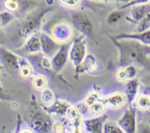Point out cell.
I'll list each match as a JSON object with an SVG mask.
<instances>
[{
  "label": "cell",
  "instance_id": "obj_25",
  "mask_svg": "<svg viewBox=\"0 0 150 133\" xmlns=\"http://www.w3.org/2000/svg\"><path fill=\"white\" fill-rule=\"evenodd\" d=\"M150 26V14L147 15L146 16H145L143 19L140 20V23H139V26L137 27V32H144L145 30L148 29Z\"/></svg>",
  "mask_w": 150,
  "mask_h": 133
},
{
  "label": "cell",
  "instance_id": "obj_21",
  "mask_svg": "<svg viewBox=\"0 0 150 133\" xmlns=\"http://www.w3.org/2000/svg\"><path fill=\"white\" fill-rule=\"evenodd\" d=\"M103 132L107 133H122L124 131L119 124L114 122H107L103 124Z\"/></svg>",
  "mask_w": 150,
  "mask_h": 133
},
{
  "label": "cell",
  "instance_id": "obj_26",
  "mask_svg": "<svg viewBox=\"0 0 150 133\" xmlns=\"http://www.w3.org/2000/svg\"><path fill=\"white\" fill-rule=\"evenodd\" d=\"M81 1L82 0H59V2L63 7L67 8H76L80 5Z\"/></svg>",
  "mask_w": 150,
  "mask_h": 133
},
{
  "label": "cell",
  "instance_id": "obj_32",
  "mask_svg": "<svg viewBox=\"0 0 150 133\" xmlns=\"http://www.w3.org/2000/svg\"><path fill=\"white\" fill-rule=\"evenodd\" d=\"M126 70H127V73H128L129 79L133 78L135 76V75H136V69H135L133 66L129 65L126 67Z\"/></svg>",
  "mask_w": 150,
  "mask_h": 133
},
{
  "label": "cell",
  "instance_id": "obj_27",
  "mask_svg": "<svg viewBox=\"0 0 150 133\" xmlns=\"http://www.w3.org/2000/svg\"><path fill=\"white\" fill-rule=\"evenodd\" d=\"M41 99L45 103H50L54 99V93L49 89H44L41 94Z\"/></svg>",
  "mask_w": 150,
  "mask_h": 133
},
{
  "label": "cell",
  "instance_id": "obj_3",
  "mask_svg": "<svg viewBox=\"0 0 150 133\" xmlns=\"http://www.w3.org/2000/svg\"><path fill=\"white\" fill-rule=\"evenodd\" d=\"M20 60L16 54L0 45V63L7 71L12 73L18 72Z\"/></svg>",
  "mask_w": 150,
  "mask_h": 133
},
{
  "label": "cell",
  "instance_id": "obj_35",
  "mask_svg": "<svg viewBox=\"0 0 150 133\" xmlns=\"http://www.w3.org/2000/svg\"><path fill=\"white\" fill-rule=\"evenodd\" d=\"M95 1H124V2H127L130 0H95Z\"/></svg>",
  "mask_w": 150,
  "mask_h": 133
},
{
  "label": "cell",
  "instance_id": "obj_2",
  "mask_svg": "<svg viewBox=\"0 0 150 133\" xmlns=\"http://www.w3.org/2000/svg\"><path fill=\"white\" fill-rule=\"evenodd\" d=\"M69 56L75 66L82 64L86 57V44L83 37L81 36L73 41L69 49Z\"/></svg>",
  "mask_w": 150,
  "mask_h": 133
},
{
  "label": "cell",
  "instance_id": "obj_17",
  "mask_svg": "<svg viewBox=\"0 0 150 133\" xmlns=\"http://www.w3.org/2000/svg\"><path fill=\"white\" fill-rule=\"evenodd\" d=\"M24 59L20 60V67H19L18 73L23 78H28L31 76L32 73V68Z\"/></svg>",
  "mask_w": 150,
  "mask_h": 133
},
{
  "label": "cell",
  "instance_id": "obj_18",
  "mask_svg": "<svg viewBox=\"0 0 150 133\" xmlns=\"http://www.w3.org/2000/svg\"><path fill=\"white\" fill-rule=\"evenodd\" d=\"M100 99V92L94 89L86 95L84 99V103L86 106L89 107L91 105L99 100Z\"/></svg>",
  "mask_w": 150,
  "mask_h": 133
},
{
  "label": "cell",
  "instance_id": "obj_13",
  "mask_svg": "<svg viewBox=\"0 0 150 133\" xmlns=\"http://www.w3.org/2000/svg\"><path fill=\"white\" fill-rule=\"evenodd\" d=\"M103 123L99 118L88 119L83 122L86 131L90 132H101L103 130Z\"/></svg>",
  "mask_w": 150,
  "mask_h": 133
},
{
  "label": "cell",
  "instance_id": "obj_11",
  "mask_svg": "<svg viewBox=\"0 0 150 133\" xmlns=\"http://www.w3.org/2000/svg\"><path fill=\"white\" fill-rule=\"evenodd\" d=\"M32 127L38 132H47L52 125L43 114L38 113L35 115L32 120Z\"/></svg>",
  "mask_w": 150,
  "mask_h": 133
},
{
  "label": "cell",
  "instance_id": "obj_30",
  "mask_svg": "<svg viewBox=\"0 0 150 133\" xmlns=\"http://www.w3.org/2000/svg\"><path fill=\"white\" fill-rule=\"evenodd\" d=\"M122 13L120 11H115L113 12L111 15L108 17V20H109L110 23H113V22L118 21L120 19H121V18L122 17Z\"/></svg>",
  "mask_w": 150,
  "mask_h": 133
},
{
  "label": "cell",
  "instance_id": "obj_6",
  "mask_svg": "<svg viewBox=\"0 0 150 133\" xmlns=\"http://www.w3.org/2000/svg\"><path fill=\"white\" fill-rule=\"evenodd\" d=\"M73 22L76 29L83 34L89 36L92 32V25L87 17L82 13H75L73 15Z\"/></svg>",
  "mask_w": 150,
  "mask_h": 133
},
{
  "label": "cell",
  "instance_id": "obj_9",
  "mask_svg": "<svg viewBox=\"0 0 150 133\" xmlns=\"http://www.w3.org/2000/svg\"><path fill=\"white\" fill-rule=\"evenodd\" d=\"M42 44V50L46 55L53 56L56 53V51H58L59 45L57 41L52 39V37H50L46 34H41L40 36Z\"/></svg>",
  "mask_w": 150,
  "mask_h": 133
},
{
  "label": "cell",
  "instance_id": "obj_1",
  "mask_svg": "<svg viewBox=\"0 0 150 133\" xmlns=\"http://www.w3.org/2000/svg\"><path fill=\"white\" fill-rule=\"evenodd\" d=\"M49 10L50 8L42 9V10L36 11L35 13H32L30 15L28 16L23 20L18 31V36L23 39L29 38L40 26V21L44 15Z\"/></svg>",
  "mask_w": 150,
  "mask_h": 133
},
{
  "label": "cell",
  "instance_id": "obj_24",
  "mask_svg": "<svg viewBox=\"0 0 150 133\" xmlns=\"http://www.w3.org/2000/svg\"><path fill=\"white\" fill-rule=\"evenodd\" d=\"M65 115L67 118L71 121H73V120L76 119L79 116H81L79 108L76 106H70V105L66 110Z\"/></svg>",
  "mask_w": 150,
  "mask_h": 133
},
{
  "label": "cell",
  "instance_id": "obj_28",
  "mask_svg": "<svg viewBox=\"0 0 150 133\" xmlns=\"http://www.w3.org/2000/svg\"><path fill=\"white\" fill-rule=\"evenodd\" d=\"M117 78L120 81H125L127 79H129V75L128 73H127V70L126 68H120L117 70Z\"/></svg>",
  "mask_w": 150,
  "mask_h": 133
},
{
  "label": "cell",
  "instance_id": "obj_10",
  "mask_svg": "<svg viewBox=\"0 0 150 133\" xmlns=\"http://www.w3.org/2000/svg\"><path fill=\"white\" fill-rule=\"evenodd\" d=\"M23 49L30 54H35L42 50V44L40 37L37 35H31L27 38V41L23 45Z\"/></svg>",
  "mask_w": 150,
  "mask_h": 133
},
{
  "label": "cell",
  "instance_id": "obj_37",
  "mask_svg": "<svg viewBox=\"0 0 150 133\" xmlns=\"http://www.w3.org/2000/svg\"><path fill=\"white\" fill-rule=\"evenodd\" d=\"M149 98H150V96H149Z\"/></svg>",
  "mask_w": 150,
  "mask_h": 133
},
{
  "label": "cell",
  "instance_id": "obj_33",
  "mask_svg": "<svg viewBox=\"0 0 150 133\" xmlns=\"http://www.w3.org/2000/svg\"><path fill=\"white\" fill-rule=\"evenodd\" d=\"M10 99L9 94H6L5 92L4 91L2 88H1V86H0V99H5V100H7V99Z\"/></svg>",
  "mask_w": 150,
  "mask_h": 133
},
{
  "label": "cell",
  "instance_id": "obj_34",
  "mask_svg": "<svg viewBox=\"0 0 150 133\" xmlns=\"http://www.w3.org/2000/svg\"><path fill=\"white\" fill-rule=\"evenodd\" d=\"M4 41H5V36L1 32H0V45L4 44Z\"/></svg>",
  "mask_w": 150,
  "mask_h": 133
},
{
  "label": "cell",
  "instance_id": "obj_4",
  "mask_svg": "<svg viewBox=\"0 0 150 133\" xmlns=\"http://www.w3.org/2000/svg\"><path fill=\"white\" fill-rule=\"evenodd\" d=\"M73 29L70 23L65 21H61L56 23L51 29L53 39L58 43H67L71 38Z\"/></svg>",
  "mask_w": 150,
  "mask_h": 133
},
{
  "label": "cell",
  "instance_id": "obj_14",
  "mask_svg": "<svg viewBox=\"0 0 150 133\" xmlns=\"http://www.w3.org/2000/svg\"><path fill=\"white\" fill-rule=\"evenodd\" d=\"M85 69L91 73H98L100 70V66L98 60L92 55H86L85 58Z\"/></svg>",
  "mask_w": 150,
  "mask_h": 133
},
{
  "label": "cell",
  "instance_id": "obj_36",
  "mask_svg": "<svg viewBox=\"0 0 150 133\" xmlns=\"http://www.w3.org/2000/svg\"><path fill=\"white\" fill-rule=\"evenodd\" d=\"M0 72H1V64H0ZM0 77H1V75H0Z\"/></svg>",
  "mask_w": 150,
  "mask_h": 133
},
{
  "label": "cell",
  "instance_id": "obj_5",
  "mask_svg": "<svg viewBox=\"0 0 150 133\" xmlns=\"http://www.w3.org/2000/svg\"><path fill=\"white\" fill-rule=\"evenodd\" d=\"M119 125L126 132H134L136 129V112L131 108H127L122 118L119 120Z\"/></svg>",
  "mask_w": 150,
  "mask_h": 133
},
{
  "label": "cell",
  "instance_id": "obj_7",
  "mask_svg": "<svg viewBox=\"0 0 150 133\" xmlns=\"http://www.w3.org/2000/svg\"><path fill=\"white\" fill-rule=\"evenodd\" d=\"M127 97L125 94L120 91L114 92L103 99L107 107L111 108H119L122 107L127 102Z\"/></svg>",
  "mask_w": 150,
  "mask_h": 133
},
{
  "label": "cell",
  "instance_id": "obj_16",
  "mask_svg": "<svg viewBox=\"0 0 150 133\" xmlns=\"http://www.w3.org/2000/svg\"><path fill=\"white\" fill-rule=\"evenodd\" d=\"M106 107L107 106L105 102H104L103 99H100L99 100L95 102V103L91 105L88 108H89V110L91 113L95 114V115H98V114L103 113L105 110Z\"/></svg>",
  "mask_w": 150,
  "mask_h": 133
},
{
  "label": "cell",
  "instance_id": "obj_12",
  "mask_svg": "<svg viewBox=\"0 0 150 133\" xmlns=\"http://www.w3.org/2000/svg\"><path fill=\"white\" fill-rule=\"evenodd\" d=\"M150 13V2L134 5L130 11L132 18L136 20H141Z\"/></svg>",
  "mask_w": 150,
  "mask_h": 133
},
{
  "label": "cell",
  "instance_id": "obj_22",
  "mask_svg": "<svg viewBox=\"0 0 150 133\" xmlns=\"http://www.w3.org/2000/svg\"><path fill=\"white\" fill-rule=\"evenodd\" d=\"M137 106L142 110H147L150 108L149 96L144 94H141L136 99Z\"/></svg>",
  "mask_w": 150,
  "mask_h": 133
},
{
  "label": "cell",
  "instance_id": "obj_8",
  "mask_svg": "<svg viewBox=\"0 0 150 133\" xmlns=\"http://www.w3.org/2000/svg\"><path fill=\"white\" fill-rule=\"evenodd\" d=\"M67 48V44L65 43L61 46L59 50L54 54V58L51 60V63L53 68L55 71L57 72L60 70L65 64L67 59V55L69 53Z\"/></svg>",
  "mask_w": 150,
  "mask_h": 133
},
{
  "label": "cell",
  "instance_id": "obj_31",
  "mask_svg": "<svg viewBox=\"0 0 150 133\" xmlns=\"http://www.w3.org/2000/svg\"><path fill=\"white\" fill-rule=\"evenodd\" d=\"M52 129L55 132H64V130H65V127H64V125L62 123L59 122V121H57V122H55L52 125Z\"/></svg>",
  "mask_w": 150,
  "mask_h": 133
},
{
  "label": "cell",
  "instance_id": "obj_19",
  "mask_svg": "<svg viewBox=\"0 0 150 133\" xmlns=\"http://www.w3.org/2000/svg\"><path fill=\"white\" fill-rule=\"evenodd\" d=\"M138 83L136 80H130L126 85V96L127 99L131 100L135 96L136 92L137 91Z\"/></svg>",
  "mask_w": 150,
  "mask_h": 133
},
{
  "label": "cell",
  "instance_id": "obj_15",
  "mask_svg": "<svg viewBox=\"0 0 150 133\" xmlns=\"http://www.w3.org/2000/svg\"><path fill=\"white\" fill-rule=\"evenodd\" d=\"M70 106L67 102H64V101L59 100L57 102H54L50 108H47V110L49 111L51 113H57V114H65L66 110Z\"/></svg>",
  "mask_w": 150,
  "mask_h": 133
},
{
  "label": "cell",
  "instance_id": "obj_29",
  "mask_svg": "<svg viewBox=\"0 0 150 133\" xmlns=\"http://www.w3.org/2000/svg\"><path fill=\"white\" fill-rule=\"evenodd\" d=\"M150 0H130L127 2H126L125 4H123L121 7H120V10H122V9L126 8V7H131V6L137 5V4H145V3L149 2Z\"/></svg>",
  "mask_w": 150,
  "mask_h": 133
},
{
  "label": "cell",
  "instance_id": "obj_23",
  "mask_svg": "<svg viewBox=\"0 0 150 133\" xmlns=\"http://www.w3.org/2000/svg\"><path fill=\"white\" fill-rule=\"evenodd\" d=\"M13 19H14V16L10 12H0V29L7 26Z\"/></svg>",
  "mask_w": 150,
  "mask_h": 133
},
{
  "label": "cell",
  "instance_id": "obj_20",
  "mask_svg": "<svg viewBox=\"0 0 150 133\" xmlns=\"http://www.w3.org/2000/svg\"><path fill=\"white\" fill-rule=\"evenodd\" d=\"M47 79L42 75H37L32 80V85L34 88L38 90L44 89L47 86Z\"/></svg>",
  "mask_w": 150,
  "mask_h": 133
}]
</instances>
